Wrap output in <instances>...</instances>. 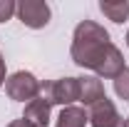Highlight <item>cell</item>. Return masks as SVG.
Wrapping results in <instances>:
<instances>
[{
  "instance_id": "cell-9",
  "label": "cell",
  "mask_w": 129,
  "mask_h": 127,
  "mask_svg": "<svg viewBox=\"0 0 129 127\" xmlns=\"http://www.w3.org/2000/svg\"><path fill=\"white\" fill-rule=\"evenodd\" d=\"M99 10L109 17L112 23H124L129 15V3L127 0H102L99 3Z\"/></svg>"
},
{
  "instance_id": "cell-13",
  "label": "cell",
  "mask_w": 129,
  "mask_h": 127,
  "mask_svg": "<svg viewBox=\"0 0 129 127\" xmlns=\"http://www.w3.org/2000/svg\"><path fill=\"white\" fill-rule=\"evenodd\" d=\"M5 60H3V52H0V87H3V85H5Z\"/></svg>"
},
{
  "instance_id": "cell-2",
  "label": "cell",
  "mask_w": 129,
  "mask_h": 127,
  "mask_svg": "<svg viewBox=\"0 0 129 127\" xmlns=\"http://www.w3.org/2000/svg\"><path fill=\"white\" fill-rule=\"evenodd\" d=\"M40 95L50 105L70 107L72 102L80 100V77H60V80H52V82H42Z\"/></svg>"
},
{
  "instance_id": "cell-4",
  "label": "cell",
  "mask_w": 129,
  "mask_h": 127,
  "mask_svg": "<svg viewBox=\"0 0 129 127\" xmlns=\"http://www.w3.org/2000/svg\"><path fill=\"white\" fill-rule=\"evenodd\" d=\"M15 15L20 17V23L25 28H32V30H40L50 23V5L45 0H20L17 3Z\"/></svg>"
},
{
  "instance_id": "cell-5",
  "label": "cell",
  "mask_w": 129,
  "mask_h": 127,
  "mask_svg": "<svg viewBox=\"0 0 129 127\" xmlns=\"http://www.w3.org/2000/svg\"><path fill=\"white\" fill-rule=\"evenodd\" d=\"M87 120H89L92 127H124L127 125V120L117 112V107H114V102L109 97L94 102L87 112Z\"/></svg>"
},
{
  "instance_id": "cell-12",
  "label": "cell",
  "mask_w": 129,
  "mask_h": 127,
  "mask_svg": "<svg viewBox=\"0 0 129 127\" xmlns=\"http://www.w3.org/2000/svg\"><path fill=\"white\" fill-rule=\"evenodd\" d=\"M8 127H37V125H32V122H27L25 117H20V120H13Z\"/></svg>"
},
{
  "instance_id": "cell-3",
  "label": "cell",
  "mask_w": 129,
  "mask_h": 127,
  "mask_svg": "<svg viewBox=\"0 0 129 127\" xmlns=\"http://www.w3.org/2000/svg\"><path fill=\"white\" fill-rule=\"evenodd\" d=\"M40 85H42V82L35 77L32 72H27V70H17V72H13L10 77L5 80V92H8L10 100L30 102V100H35V97L40 95Z\"/></svg>"
},
{
  "instance_id": "cell-8",
  "label": "cell",
  "mask_w": 129,
  "mask_h": 127,
  "mask_svg": "<svg viewBox=\"0 0 129 127\" xmlns=\"http://www.w3.org/2000/svg\"><path fill=\"white\" fill-rule=\"evenodd\" d=\"M87 122H89V120H87L84 107L70 105V107H62V112H60L55 127H87Z\"/></svg>"
},
{
  "instance_id": "cell-1",
  "label": "cell",
  "mask_w": 129,
  "mask_h": 127,
  "mask_svg": "<svg viewBox=\"0 0 129 127\" xmlns=\"http://www.w3.org/2000/svg\"><path fill=\"white\" fill-rule=\"evenodd\" d=\"M70 55L75 65L92 70L97 77L114 80L124 70L122 50L109 40V32L94 20H82L75 28Z\"/></svg>"
},
{
  "instance_id": "cell-7",
  "label": "cell",
  "mask_w": 129,
  "mask_h": 127,
  "mask_svg": "<svg viewBox=\"0 0 129 127\" xmlns=\"http://www.w3.org/2000/svg\"><path fill=\"white\" fill-rule=\"evenodd\" d=\"M104 85L99 77H80V102H84L87 107H92L94 102L104 100Z\"/></svg>"
},
{
  "instance_id": "cell-6",
  "label": "cell",
  "mask_w": 129,
  "mask_h": 127,
  "mask_svg": "<svg viewBox=\"0 0 129 127\" xmlns=\"http://www.w3.org/2000/svg\"><path fill=\"white\" fill-rule=\"evenodd\" d=\"M50 105L47 100L42 95H37L35 100H30L27 105H25V120L27 122H32V125H37V127H47V122H50Z\"/></svg>"
},
{
  "instance_id": "cell-15",
  "label": "cell",
  "mask_w": 129,
  "mask_h": 127,
  "mask_svg": "<svg viewBox=\"0 0 129 127\" xmlns=\"http://www.w3.org/2000/svg\"><path fill=\"white\" fill-rule=\"evenodd\" d=\"M124 127H129V117H127V125H124Z\"/></svg>"
},
{
  "instance_id": "cell-14",
  "label": "cell",
  "mask_w": 129,
  "mask_h": 127,
  "mask_svg": "<svg viewBox=\"0 0 129 127\" xmlns=\"http://www.w3.org/2000/svg\"><path fill=\"white\" fill-rule=\"evenodd\" d=\"M127 48H129V30H127Z\"/></svg>"
},
{
  "instance_id": "cell-11",
  "label": "cell",
  "mask_w": 129,
  "mask_h": 127,
  "mask_svg": "<svg viewBox=\"0 0 129 127\" xmlns=\"http://www.w3.org/2000/svg\"><path fill=\"white\" fill-rule=\"evenodd\" d=\"M15 10H17V3H13V0H0V23L10 20V17L15 15Z\"/></svg>"
},
{
  "instance_id": "cell-10",
  "label": "cell",
  "mask_w": 129,
  "mask_h": 127,
  "mask_svg": "<svg viewBox=\"0 0 129 127\" xmlns=\"http://www.w3.org/2000/svg\"><path fill=\"white\" fill-rule=\"evenodd\" d=\"M114 92L122 97V100H129V67H124L114 77Z\"/></svg>"
}]
</instances>
